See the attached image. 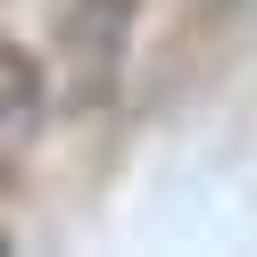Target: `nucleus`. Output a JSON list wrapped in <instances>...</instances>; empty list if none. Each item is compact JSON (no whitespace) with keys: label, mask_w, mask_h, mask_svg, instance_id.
Wrapping results in <instances>:
<instances>
[{"label":"nucleus","mask_w":257,"mask_h":257,"mask_svg":"<svg viewBox=\"0 0 257 257\" xmlns=\"http://www.w3.org/2000/svg\"><path fill=\"white\" fill-rule=\"evenodd\" d=\"M34 116H42V67H34V50H17L0 34V133H17Z\"/></svg>","instance_id":"obj_1"}]
</instances>
